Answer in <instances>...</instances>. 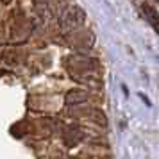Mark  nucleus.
I'll return each instance as SVG.
<instances>
[{
  "label": "nucleus",
  "instance_id": "obj_1",
  "mask_svg": "<svg viewBox=\"0 0 159 159\" xmlns=\"http://www.w3.org/2000/svg\"><path fill=\"white\" fill-rule=\"evenodd\" d=\"M141 11L147 15L148 23H150L152 27L159 32V15H157V11H156L154 7H150V6H141Z\"/></svg>",
  "mask_w": 159,
  "mask_h": 159
}]
</instances>
